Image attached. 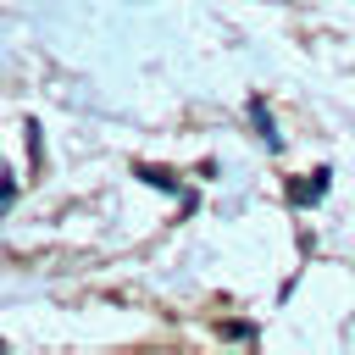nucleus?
<instances>
[{"instance_id":"obj_1","label":"nucleus","mask_w":355,"mask_h":355,"mask_svg":"<svg viewBox=\"0 0 355 355\" xmlns=\"http://www.w3.org/2000/svg\"><path fill=\"white\" fill-rule=\"evenodd\" d=\"M327 178H333V172H327V166H316L311 178L288 183V205H316V200H322V189H327Z\"/></svg>"},{"instance_id":"obj_2","label":"nucleus","mask_w":355,"mask_h":355,"mask_svg":"<svg viewBox=\"0 0 355 355\" xmlns=\"http://www.w3.org/2000/svg\"><path fill=\"white\" fill-rule=\"evenodd\" d=\"M250 116H255V128H261V139H266V144L277 150V133H272V116H266V105H261V100H250Z\"/></svg>"}]
</instances>
